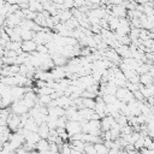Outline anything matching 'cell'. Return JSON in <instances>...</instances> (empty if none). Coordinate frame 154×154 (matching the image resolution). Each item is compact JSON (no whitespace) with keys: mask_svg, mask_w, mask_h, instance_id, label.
I'll return each mask as SVG.
<instances>
[{"mask_svg":"<svg viewBox=\"0 0 154 154\" xmlns=\"http://www.w3.org/2000/svg\"><path fill=\"white\" fill-rule=\"evenodd\" d=\"M36 42L34 40H26V41H23L22 42V51L24 53H32L36 51Z\"/></svg>","mask_w":154,"mask_h":154,"instance_id":"cell-7","label":"cell"},{"mask_svg":"<svg viewBox=\"0 0 154 154\" xmlns=\"http://www.w3.org/2000/svg\"><path fill=\"white\" fill-rule=\"evenodd\" d=\"M58 17L60 19V23H65L67 19H70L72 17V12L70 10H60L58 12Z\"/></svg>","mask_w":154,"mask_h":154,"instance_id":"cell-11","label":"cell"},{"mask_svg":"<svg viewBox=\"0 0 154 154\" xmlns=\"http://www.w3.org/2000/svg\"><path fill=\"white\" fill-rule=\"evenodd\" d=\"M34 34H35V31H32V30H24V29L20 28V37H22V41L32 40Z\"/></svg>","mask_w":154,"mask_h":154,"instance_id":"cell-14","label":"cell"},{"mask_svg":"<svg viewBox=\"0 0 154 154\" xmlns=\"http://www.w3.org/2000/svg\"><path fill=\"white\" fill-rule=\"evenodd\" d=\"M55 100V102H57V106H59V107H63V108H67V107H70L71 105H73V101L70 99V96H67V95H61V96H59V97H57V99H54Z\"/></svg>","mask_w":154,"mask_h":154,"instance_id":"cell-6","label":"cell"},{"mask_svg":"<svg viewBox=\"0 0 154 154\" xmlns=\"http://www.w3.org/2000/svg\"><path fill=\"white\" fill-rule=\"evenodd\" d=\"M134 147H135V149H141V148H143L144 147V136H140V138L134 143Z\"/></svg>","mask_w":154,"mask_h":154,"instance_id":"cell-18","label":"cell"},{"mask_svg":"<svg viewBox=\"0 0 154 154\" xmlns=\"http://www.w3.org/2000/svg\"><path fill=\"white\" fill-rule=\"evenodd\" d=\"M65 130L66 132L69 134V136H72L75 134H78V132H82V125L79 122H76V120H67L66 122V125H65Z\"/></svg>","mask_w":154,"mask_h":154,"instance_id":"cell-3","label":"cell"},{"mask_svg":"<svg viewBox=\"0 0 154 154\" xmlns=\"http://www.w3.org/2000/svg\"><path fill=\"white\" fill-rule=\"evenodd\" d=\"M149 0H136V2L138 4V5H144V4H147Z\"/></svg>","mask_w":154,"mask_h":154,"instance_id":"cell-22","label":"cell"},{"mask_svg":"<svg viewBox=\"0 0 154 154\" xmlns=\"http://www.w3.org/2000/svg\"><path fill=\"white\" fill-rule=\"evenodd\" d=\"M23 128L26 129V130H29V131H32V132H37L38 131V124L31 117H29V119L26 120V123L24 124Z\"/></svg>","mask_w":154,"mask_h":154,"instance_id":"cell-9","label":"cell"},{"mask_svg":"<svg viewBox=\"0 0 154 154\" xmlns=\"http://www.w3.org/2000/svg\"><path fill=\"white\" fill-rule=\"evenodd\" d=\"M48 148H49V142L46 138H41L36 143V150L37 152H45V150H48Z\"/></svg>","mask_w":154,"mask_h":154,"instance_id":"cell-12","label":"cell"},{"mask_svg":"<svg viewBox=\"0 0 154 154\" xmlns=\"http://www.w3.org/2000/svg\"><path fill=\"white\" fill-rule=\"evenodd\" d=\"M10 93H11V95H12L13 101L20 100V99H23L24 94L26 93V88L20 87V85H12V87L10 88Z\"/></svg>","mask_w":154,"mask_h":154,"instance_id":"cell-5","label":"cell"},{"mask_svg":"<svg viewBox=\"0 0 154 154\" xmlns=\"http://www.w3.org/2000/svg\"><path fill=\"white\" fill-rule=\"evenodd\" d=\"M71 154H85V153H84V152H81V150H77V149L71 148Z\"/></svg>","mask_w":154,"mask_h":154,"instance_id":"cell-21","label":"cell"},{"mask_svg":"<svg viewBox=\"0 0 154 154\" xmlns=\"http://www.w3.org/2000/svg\"><path fill=\"white\" fill-rule=\"evenodd\" d=\"M38 135H40V137L41 138H48V136H49V128H48V125H47V123H42V124H40L38 125Z\"/></svg>","mask_w":154,"mask_h":154,"instance_id":"cell-10","label":"cell"},{"mask_svg":"<svg viewBox=\"0 0 154 154\" xmlns=\"http://www.w3.org/2000/svg\"><path fill=\"white\" fill-rule=\"evenodd\" d=\"M153 79H154V78H153L148 72L140 75V83L143 84V85H149V84H152V83H153Z\"/></svg>","mask_w":154,"mask_h":154,"instance_id":"cell-13","label":"cell"},{"mask_svg":"<svg viewBox=\"0 0 154 154\" xmlns=\"http://www.w3.org/2000/svg\"><path fill=\"white\" fill-rule=\"evenodd\" d=\"M149 49H150V52H153V53H154V41H153V43H152V46H150V48H149Z\"/></svg>","mask_w":154,"mask_h":154,"instance_id":"cell-23","label":"cell"},{"mask_svg":"<svg viewBox=\"0 0 154 154\" xmlns=\"http://www.w3.org/2000/svg\"><path fill=\"white\" fill-rule=\"evenodd\" d=\"M7 126L11 131H18V129L22 128L20 125V116L16 113H11L7 117Z\"/></svg>","mask_w":154,"mask_h":154,"instance_id":"cell-1","label":"cell"},{"mask_svg":"<svg viewBox=\"0 0 154 154\" xmlns=\"http://www.w3.org/2000/svg\"><path fill=\"white\" fill-rule=\"evenodd\" d=\"M1 149H2V144H0V150H1Z\"/></svg>","mask_w":154,"mask_h":154,"instance_id":"cell-24","label":"cell"},{"mask_svg":"<svg viewBox=\"0 0 154 154\" xmlns=\"http://www.w3.org/2000/svg\"><path fill=\"white\" fill-rule=\"evenodd\" d=\"M48 108V116L54 117V118H59L65 116V108L59 107V106H54V107H47Z\"/></svg>","mask_w":154,"mask_h":154,"instance_id":"cell-8","label":"cell"},{"mask_svg":"<svg viewBox=\"0 0 154 154\" xmlns=\"http://www.w3.org/2000/svg\"><path fill=\"white\" fill-rule=\"evenodd\" d=\"M11 111H12V113H16V114L20 116V114H24V113L29 112V108L25 106L23 99H20V100H16L11 103Z\"/></svg>","mask_w":154,"mask_h":154,"instance_id":"cell-2","label":"cell"},{"mask_svg":"<svg viewBox=\"0 0 154 154\" xmlns=\"http://www.w3.org/2000/svg\"><path fill=\"white\" fill-rule=\"evenodd\" d=\"M132 94H134V99L135 100H137V101H146V99L143 97V95H142V93L140 90H135V91H132Z\"/></svg>","mask_w":154,"mask_h":154,"instance_id":"cell-20","label":"cell"},{"mask_svg":"<svg viewBox=\"0 0 154 154\" xmlns=\"http://www.w3.org/2000/svg\"><path fill=\"white\" fill-rule=\"evenodd\" d=\"M36 52L41 54H49L48 53V47L46 45H37L36 46Z\"/></svg>","mask_w":154,"mask_h":154,"instance_id":"cell-19","label":"cell"},{"mask_svg":"<svg viewBox=\"0 0 154 154\" xmlns=\"http://www.w3.org/2000/svg\"><path fill=\"white\" fill-rule=\"evenodd\" d=\"M53 91H54V89L51 88V87H48V85H45L42 88H37L36 89V93L38 95H51Z\"/></svg>","mask_w":154,"mask_h":154,"instance_id":"cell-15","label":"cell"},{"mask_svg":"<svg viewBox=\"0 0 154 154\" xmlns=\"http://www.w3.org/2000/svg\"><path fill=\"white\" fill-rule=\"evenodd\" d=\"M82 97V96H81ZM82 105L83 107H88V108H94L95 106V100L90 99V97H82Z\"/></svg>","mask_w":154,"mask_h":154,"instance_id":"cell-16","label":"cell"},{"mask_svg":"<svg viewBox=\"0 0 154 154\" xmlns=\"http://www.w3.org/2000/svg\"><path fill=\"white\" fill-rule=\"evenodd\" d=\"M101 97H102V100L105 101V103H106V105H109V103H114V102L117 101V97H116V95H108V94H105V95H102Z\"/></svg>","mask_w":154,"mask_h":154,"instance_id":"cell-17","label":"cell"},{"mask_svg":"<svg viewBox=\"0 0 154 154\" xmlns=\"http://www.w3.org/2000/svg\"><path fill=\"white\" fill-rule=\"evenodd\" d=\"M109 10H111L109 14L116 16L118 18H124L128 14V10H126V7L124 5H112Z\"/></svg>","mask_w":154,"mask_h":154,"instance_id":"cell-4","label":"cell"}]
</instances>
